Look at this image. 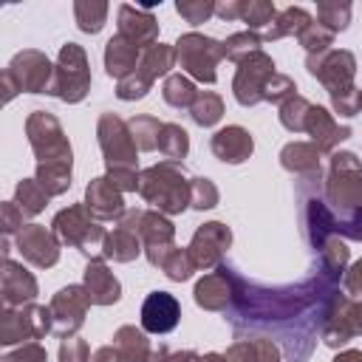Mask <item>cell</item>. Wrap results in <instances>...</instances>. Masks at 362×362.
I'll return each instance as SVG.
<instances>
[{"mask_svg": "<svg viewBox=\"0 0 362 362\" xmlns=\"http://www.w3.org/2000/svg\"><path fill=\"white\" fill-rule=\"evenodd\" d=\"M161 96H164V102L170 105V107H192V102L198 99V90H195V85H192V79H187L184 74H170L167 79H164V90H161Z\"/></svg>", "mask_w": 362, "mask_h": 362, "instance_id": "34", "label": "cell"}, {"mask_svg": "<svg viewBox=\"0 0 362 362\" xmlns=\"http://www.w3.org/2000/svg\"><path fill=\"white\" fill-rule=\"evenodd\" d=\"M88 88H90L88 57H85L82 45L65 42L59 48V57H57V65H54V79H51L45 93H51L62 102H79V99H85Z\"/></svg>", "mask_w": 362, "mask_h": 362, "instance_id": "7", "label": "cell"}, {"mask_svg": "<svg viewBox=\"0 0 362 362\" xmlns=\"http://www.w3.org/2000/svg\"><path fill=\"white\" fill-rule=\"evenodd\" d=\"M85 291L90 294V303L93 305H110V303H116L119 300V294H122V286H119V280L113 277V272L105 266V260L102 257H96V260H90L88 266H85Z\"/></svg>", "mask_w": 362, "mask_h": 362, "instance_id": "27", "label": "cell"}, {"mask_svg": "<svg viewBox=\"0 0 362 362\" xmlns=\"http://www.w3.org/2000/svg\"><path fill=\"white\" fill-rule=\"evenodd\" d=\"M139 235H141V246H144V252H147V260L161 269L164 257L175 249V243H173L175 226H173L161 212H141Z\"/></svg>", "mask_w": 362, "mask_h": 362, "instance_id": "19", "label": "cell"}, {"mask_svg": "<svg viewBox=\"0 0 362 362\" xmlns=\"http://www.w3.org/2000/svg\"><path fill=\"white\" fill-rule=\"evenodd\" d=\"M305 68L311 76H317L328 93L354 88V71H356V59L351 51L345 48H328L322 54H308Z\"/></svg>", "mask_w": 362, "mask_h": 362, "instance_id": "14", "label": "cell"}, {"mask_svg": "<svg viewBox=\"0 0 362 362\" xmlns=\"http://www.w3.org/2000/svg\"><path fill=\"white\" fill-rule=\"evenodd\" d=\"M260 42H263V34H257V31H238V34H232L223 42V57L232 59V62H240L249 54L260 51Z\"/></svg>", "mask_w": 362, "mask_h": 362, "instance_id": "40", "label": "cell"}, {"mask_svg": "<svg viewBox=\"0 0 362 362\" xmlns=\"http://www.w3.org/2000/svg\"><path fill=\"white\" fill-rule=\"evenodd\" d=\"M342 283H345V294H348V297L362 300V260H356V263L342 274Z\"/></svg>", "mask_w": 362, "mask_h": 362, "instance_id": "51", "label": "cell"}, {"mask_svg": "<svg viewBox=\"0 0 362 362\" xmlns=\"http://www.w3.org/2000/svg\"><path fill=\"white\" fill-rule=\"evenodd\" d=\"M90 362H122V356L116 354V348H99V351L90 356Z\"/></svg>", "mask_w": 362, "mask_h": 362, "instance_id": "54", "label": "cell"}, {"mask_svg": "<svg viewBox=\"0 0 362 362\" xmlns=\"http://www.w3.org/2000/svg\"><path fill=\"white\" fill-rule=\"evenodd\" d=\"M195 303L206 311H226L232 303V277H229V266L221 263L215 272L204 274L195 286Z\"/></svg>", "mask_w": 362, "mask_h": 362, "instance_id": "24", "label": "cell"}, {"mask_svg": "<svg viewBox=\"0 0 362 362\" xmlns=\"http://www.w3.org/2000/svg\"><path fill=\"white\" fill-rule=\"evenodd\" d=\"M311 23H314V20H311V14H308L305 8L288 6V8L277 11V17H274V23L269 25V31L263 34V40H280V37H291V34L300 37Z\"/></svg>", "mask_w": 362, "mask_h": 362, "instance_id": "32", "label": "cell"}, {"mask_svg": "<svg viewBox=\"0 0 362 362\" xmlns=\"http://www.w3.org/2000/svg\"><path fill=\"white\" fill-rule=\"evenodd\" d=\"M229 277L232 303L223 314L232 331L238 337L263 331L269 339H280L288 362H305L342 274L320 263V272L297 286H260L235 274V269H229Z\"/></svg>", "mask_w": 362, "mask_h": 362, "instance_id": "1", "label": "cell"}, {"mask_svg": "<svg viewBox=\"0 0 362 362\" xmlns=\"http://www.w3.org/2000/svg\"><path fill=\"white\" fill-rule=\"evenodd\" d=\"M59 362H90L85 339H76V337L62 339V345H59Z\"/></svg>", "mask_w": 362, "mask_h": 362, "instance_id": "49", "label": "cell"}, {"mask_svg": "<svg viewBox=\"0 0 362 362\" xmlns=\"http://www.w3.org/2000/svg\"><path fill=\"white\" fill-rule=\"evenodd\" d=\"M48 198H51V195L40 187V181H37V178L20 181V184H17V192H14V204H17V209H20L25 218H31V215L42 212V209H45V204H48Z\"/></svg>", "mask_w": 362, "mask_h": 362, "instance_id": "35", "label": "cell"}, {"mask_svg": "<svg viewBox=\"0 0 362 362\" xmlns=\"http://www.w3.org/2000/svg\"><path fill=\"white\" fill-rule=\"evenodd\" d=\"M322 342L328 348H339L348 339L362 334V300L348 297V294H334L325 311V322H322Z\"/></svg>", "mask_w": 362, "mask_h": 362, "instance_id": "12", "label": "cell"}, {"mask_svg": "<svg viewBox=\"0 0 362 362\" xmlns=\"http://www.w3.org/2000/svg\"><path fill=\"white\" fill-rule=\"evenodd\" d=\"M173 65H175V48H173V45H164V42H156L153 48H147V51L141 54L139 68H136L127 79L119 82L116 96L124 99V102L141 99V96L150 90V85H153L158 76H164Z\"/></svg>", "mask_w": 362, "mask_h": 362, "instance_id": "11", "label": "cell"}, {"mask_svg": "<svg viewBox=\"0 0 362 362\" xmlns=\"http://www.w3.org/2000/svg\"><path fill=\"white\" fill-rule=\"evenodd\" d=\"M274 17H277L274 3H269V0H246L243 23L249 25V31H257V28L272 25V23H274Z\"/></svg>", "mask_w": 362, "mask_h": 362, "instance_id": "42", "label": "cell"}, {"mask_svg": "<svg viewBox=\"0 0 362 362\" xmlns=\"http://www.w3.org/2000/svg\"><path fill=\"white\" fill-rule=\"evenodd\" d=\"M141 212L144 209H127L122 218H119V226L113 232H107L105 238V249H102V257L107 260H116V263H130L133 257L141 255V235H139V221H141Z\"/></svg>", "mask_w": 362, "mask_h": 362, "instance_id": "17", "label": "cell"}, {"mask_svg": "<svg viewBox=\"0 0 362 362\" xmlns=\"http://www.w3.org/2000/svg\"><path fill=\"white\" fill-rule=\"evenodd\" d=\"M331 105L339 116H356L359 113V90L356 88H345L331 93Z\"/></svg>", "mask_w": 362, "mask_h": 362, "instance_id": "48", "label": "cell"}, {"mask_svg": "<svg viewBox=\"0 0 362 362\" xmlns=\"http://www.w3.org/2000/svg\"><path fill=\"white\" fill-rule=\"evenodd\" d=\"M113 348L122 356V362H147L153 351L144 337V328H136V325H122L113 337Z\"/></svg>", "mask_w": 362, "mask_h": 362, "instance_id": "31", "label": "cell"}, {"mask_svg": "<svg viewBox=\"0 0 362 362\" xmlns=\"http://www.w3.org/2000/svg\"><path fill=\"white\" fill-rule=\"evenodd\" d=\"M334 362H362V351H354V348H348V351L337 354V356H334Z\"/></svg>", "mask_w": 362, "mask_h": 362, "instance_id": "55", "label": "cell"}, {"mask_svg": "<svg viewBox=\"0 0 362 362\" xmlns=\"http://www.w3.org/2000/svg\"><path fill=\"white\" fill-rule=\"evenodd\" d=\"M116 23H119L116 34L130 40L139 51H147L158 42V23H156L150 8H136L130 3H122L116 11Z\"/></svg>", "mask_w": 362, "mask_h": 362, "instance_id": "18", "label": "cell"}, {"mask_svg": "<svg viewBox=\"0 0 362 362\" xmlns=\"http://www.w3.org/2000/svg\"><path fill=\"white\" fill-rule=\"evenodd\" d=\"M25 133L40 167H71V144L62 124L51 113L34 110L25 122Z\"/></svg>", "mask_w": 362, "mask_h": 362, "instance_id": "5", "label": "cell"}, {"mask_svg": "<svg viewBox=\"0 0 362 362\" xmlns=\"http://www.w3.org/2000/svg\"><path fill=\"white\" fill-rule=\"evenodd\" d=\"M141 54H144V51H139L130 40H124L122 34H116V37H110L107 45H105V71L122 82V79H127V76L139 68Z\"/></svg>", "mask_w": 362, "mask_h": 362, "instance_id": "28", "label": "cell"}, {"mask_svg": "<svg viewBox=\"0 0 362 362\" xmlns=\"http://www.w3.org/2000/svg\"><path fill=\"white\" fill-rule=\"evenodd\" d=\"M3 362H48V354L42 345L37 342H25L23 348H17L14 354H6Z\"/></svg>", "mask_w": 362, "mask_h": 362, "instance_id": "50", "label": "cell"}, {"mask_svg": "<svg viewBox=\"0 0 362 362\" xmlns=\"http://www.w3.org/2000/svg\"><path fill=\"white\" fill-rule=\"evenodd\" d=\"M54 79V65L42 51L25 48L20 51L8 68L3 71V85H6V102L17 93V90H28V93H45L48 85Z\"/></svg>", "mask_w": 362, "mask_h": 362, "instance_id": "8", "label": "cell"}, {"mask_svg": "<svg viewBox=\"0 0 362 362\" xmlns=\"http://www.w3.org/2000/svg\"><path fill=\"white\" fill-rule=\"evenodd\" d=\"M139 195L158 212L178 215L192 204V181L178 161H158L139 175Z\"/></svg>", "mask_w": 362, "mask_h": 362, "instance_id": "3", "label": "cell"}, {"mask_svg": "<svg viewBox=\"0 0 362 362\" xmlns=\"http://www.w3.org/2000/svg\"><path fill=\"white\" fill-rule=\"evenodd\" d=\"M311 136V144L320 150V153H331L339 141H345L351 136V127L348 124H339L325 107L320 105H311L308 116H305V130Z\"/></svg>", "mask_w": 362, "mask_h": 362, "instance_id": "23", "label": "cell"}, {"mask_svg": "<svg viewBox=\"0 0 362 362\" xmlns=\"http://www.w3.org/2000/svg\"><path fill=\"white\" fill-rule=\"evenodd\" d=\"M195 359H198L195 351H175V354H170L167 362H195Z\"/></svg>", "mask_w": 362, "mask_h": 362, "instance_id": "57", "label": "cell"}, {"mask_svg": "<svg viewBox=\"0 0 362 362\" xmlns=\"http://www.w3.org/2000/svg\"><path fill=\"white\" fill-rule=\"evenodd\" d=\"M322 201L337 235L362 240V161L354 153H334L322 178Z\"/></svg>", "mask_w": 362, "mask_h": 362, "instance_id": "2", "label": "cell"}, {"mask_svg": "<svg viewBox=\"0 0 362 362\" xmlns=\"http://www.w3.org/2000/svg\"><path fill=\"white\" fill-rule=\"evenodd\" d=\"M195 362H229V359H226V354H204V356L198 354Z\"/></svg>", "mask_w": 362, "mask_h": 362, "instance_id": "58", "label": "cell"}, {"mask_svg": "<svg viewBox=\"0 0 362 362\" xmlns=\"http://www.w3.org/2000/svg\"><path fill=\"white\" fill-rule=\"evenodd\" d=\"M308 110H311V102L308 99H303V96H288L283 105H280V122H283V127L286 130H291V133H303L305 130V116H308Z\"/></svg>", "mask_w": 362, "mask_h": 362, "instance_id": "41", "label": "cell"}, {"mask_svg": "<svg viewBox=\"0 0 362 362\" xmlns=\"http://www.w3.org/2000/svg\"><path fill=\"white\" fill-rule=\"evenodd\" d=\"M107 3H96V0H76L74 3V17H76V25L85 31V34H96L102 31L105 20H107Z\"/></svg>", "mask_w": 362, "mask_h": 362, "instance_id": "36", "label": "cell"}, {"mask_svg": "<svg viewBox=\"0 0 362 362\" xmlns=\"http://www.w3.org/2000/svg\"><path fill=\"white\" fill-rule=\"evenodd\" d=\"M170 359V351H167V345H158V348H153L150 351V356H147V362H167Z\"/></svg>", "mask_w": 362, "mask_h": 362, "instance_id": "56", "label": "cell"}, {"mask_svg": "<svg viewBox=\"0 0 362 362\" xmlns=\"http://www.w3.org/2000/svg\"><path fill=\"white\" fill-rule=\"evenodd\" d=\"M280 164L294 173L297 178H305V175H317L322 173L320 170V150L314 144H305V141H291L283 147L280 153Z\"/></svg>", "mask_w": 362, "mask_h": 362, "instance_id": "29", "label": "cell"}, {"mask_svg": "<svg viewBox=\"0 0 362 362\" xmlns=\"http://www.w3.org/2000/svg\"><path fill=\"white\" fill-rule=\"evenodd\" d=\"M17 249L28 263L40 269H48L59 260V238L40 223H25L17 232Z\"/></svg>", "mask_w": 362, "mask_h": 362, "instance_id": "20", "label": "cell"}, {"mask_svg": "<svg viewBox=\"0 0 362 362\" xmlns=\"http://www.w3.org/2000/svg\"><path fill=\"white\" fill-rule=\"evenodd\" d=\"M130 133H133V141L139 150H156L158 147V133L164 127V122H158L156 116H133L127 122Z\"/></svg>", "mask_w": 362, "mask_h": 362, "instance_id": "38", "label": "cell"}, {"mask_svg": "<svg viewBox=\"0 0 362 362\" xmlns=\"http://www.w3.org/2000/svg\"><path fill=\"white\" fill-rule=\"evenodd\" d=\"M45 334H54L51 308L25 303L20 308H3L0 317V342L14 345L23 339H42Z\"/></svg>", "mask_w": 362, "mask_h": 362, "instance_id": "10", "label": "cell"}, {"mask_svg": "<svg viewBox=\"0 0 362 362\" xmlns=\"http://www.w3.org/2000/svg\"><path fill=\"white\" fill-rule=\"evenodd\" d=\"M218 204V189L209 178H192V204L195 209H209Z\"/></svg>", "mask_w": 362, "mask_h": 362, "instance_id": "47", "label": "cell"}, {"mask_svg": "<svg viewBox=\"0 0 362 362\" xmlns=\"http://www.w3.org/2000/svg\"><path fill=\"white\" fill-rule=\"evenodd\" d=\"M181 320V305L170 291H150L141 303V328L147 334H170Z\"/></svg>", "mask_w": 362, "mask_h": 362, "instance_id": "21", "label": "cell"}, {"mask_svg": "<svg viewBox=\"0 0 362 362\" xmlns=\"http://www.w3.org/2000/svg\"><path fill=\"white\" fill-rule=\"evenodd\" d=\"M54 235L59 238V243H68V246L79 249L90 260L102 257L105 238H107V232L85 209V204H74V206L57 212V218H54Z\"/></svg>", "mask_w": 362, "mask_h": 362, "instance_id": "4", "label": "cell"}, {"mask_svg": "<svg viewBox=\"0 0 362 362\" xmlns=\"http://www.w3.org/2000/svg\"><path fill=\"white\" fill-rule=\"evenodd\" d=\"M243 8H246V0H226L215 6V14L221 20H243Z\"/></svg>", "mask_w": 362, "mask_h": 362, "instance_id": "53", "label": "cell"}, {"mask_svg": "<svg viewBox=\"0 0 362 362\" xmlns=\"http://www.w3.org/2000/svg\"><path fill=\"white\" fill-rule=\"evenodd\" d=\"M229 243H232L229 226L212 221V223H204V226L195 229V235H192L187 252H189L195 269L209 272V269H218V266L223 263V252L229 249Z\"/></svg>", "mask_w": 362, "mask_h": 362, "instance_id": "16", "label": "cell"}, {"mask_svg": "<svg viewBox=\"0 0 362 362\" xmlns=\"http://www.w3.org/2000/svg\"><path fill=\"white\" fill-rule=\"evenodd\" d=\"M359 110H362V90H359Z\"/></svg>", "mask_w": 362, "mask_h": 362, "instance_id": "59", "label": "cell"}, {"mask_svg": "<svg viewBox=\"0 0 362 362\" xmlns=\"http://www.w3.org/2000/svg\"><path fill=\"white\" fill-rule=\"evenodd\" d=\"M297 40H300V45H303L308 54H322V51H328V45L334 42V31H328V28L320 25V23H311Z\"/></svg>", "mask_w": 362, "mask_h": 362, "instance_id": "44", "label": "cell"}, {"mask_svg": "<svg viewBox=\"0 0 362 362\" xmlns=\"http://www.w3.org/2000/svg\"><path fill=\"white\" fill-rule=\"evenodd\" d=\"M189 116H192L195 124L212 127V124L223 116V99H221L218 93H212V90H198V99L192 102Z\"/></svg>", "mask_w": 362, "mask_h": 362, "instance_id": "37", "label": "cell"}, {"mask_svg": "<svg viewBox=\"0 0 362 362\" xmlns=\"http://www.w3.org/2000/svg\"><path fill=\"white\" fill-rule=\"evenodd\" d=\"M23 218H25V215L17 209V204H14V201H6V204H3V232H6V235H11V232L23 229V226H25V223H23Z\"/></svg>", "mask_w": 362, "mask_h": 362, "instance_id": "52", "label": "cell"}, {"mask_svg": "<svg viewBox=\"0 0 362 362\" xmlns=\"http://www.w3.org/2000/svg\"><path fill=\"white\" fill-rule=\"evenodd\" d=\"M294 79L286 76V74H274L266 85V93H263V102H274V105H283L288 96H294Z\"/></svg>", "mask_w": 362, "mask_h": 362, "instance_id": "46", "label": "cell"}, {"mask_svg": "<svg viewBox=\"0 0 362 362\" xmlns=\"http://www.w3.org/2000/svg\"><path fill=\"white\" fill-rule=\"evenodd\" d=\"M317 20L320 25H325L328 31H342L348 28V20H351V3H339V0H322L317 3Z\"/></svg>", "mask_w": 362, "mask_h": 362, "instance_id": "39", "label": "cell"}, {"mask_svg": "<svg viewBox=\"0 0 362 362\" xmlns=\"http://www.w3.org/2000/svg\"><path fill=\"white\" fill-rule=\"evenodd\" d=\"M48 308H51V320H54V334L68 339L82 328L85 314L90 308V294L85 291V286H65L54 294Z\"/></svg>", "mask_w": 362, "mask_h": 362, "instance_id": "15", "label": "cell"}, {"mask_svg": "<svg viewBox=\"0 0 362 362\" xmlns=\"http://www.w3.org/2000/svg\"><path fill=\"white\" fill-rule=\"evenodd\" d=\"M85 209L90 212L93 221H119L127 209H124V198H122V189L107 178H93L88 184V192H85Z\"/></svg>", "mask_w": 362, "mask_h": 362, "instance_id": "22", "label": "cell"}, {"mask_svg": "<svg viewBox=\"0 0 362 362\" xmlns=\"http://www.w3.org/2000/svg\"><path fill=\"white\" fill-rule=\"evenodd\" d=\"M229 362H280V348L269 339V337H257V339H238L229 351H226Z\"/></svg>", "mask_w": 362, "mask_h": 362, "instance_id": "30", "label": "cell"}, {"mask_svg": "<svg viewBox=\"0 0 362 362\" xmlns=\"http://www.w3.org/2000/svg\"><path fill=\"white\" fill-rule=\"evenodd\" d=\"M0 291H3V305L6 308H20L25 303L34 300L37 294V280L31 272H25L20 263L14 260H3V280H0Z\"/></svg>", "mask_w": 362, "mask_h": 362, "instance_id": "25", "label": "cell"}, {"mask_svg": "<svg viewBox=\"0 0 362 362\" xmlns=\"http://www.w3.org/2000/svg\"><path fill=\"white\" fill-rule=\"evenodd\" d=\"M158 150H161L164 161H178V164H181V158H184L187 150H189V136H187V130H184L181 124H175V122H164V127H161V133H158Z\"/></svg>", "mask_w": 362, "mask_h": 362, "instance_id": "33", "label": "cell"}, {"mask_svg": "<svg viewBox=\"0 0 362 362\" xmlns=\"http://www.w3.org/2000/svg\"><path fill=\"white\" fill-rule=\"evenodd\" d=\"M175 48V62L181 71H187L192 79L198 82H206L212 85L218 79V62L223 59V42L206 37V34H198V31H189L184 37H178V42L173 45Z\"/></svg>", "mask_w": 362, "mask_h": 362, "instance_id": "6", "label": "cell"}, {"mask_svg": "<svg viewBox=\"0 0 362 362\" xmlns=\"http://www.w3.org/2000/svg\"><path fill=\"white\" fill-rule=\"evenodd\" d=\"M161 269H164V274L170 277V280H187L192 272H195V263H192V257H189V252L187 249H173L167 257H164V263H161Z\"/></svg>", "mask_w": 362, "mask_h": 362, "instance_id": "43", "label": "cell"}, {"mask_svg": "<svg viewBox=\"0 0 362 362\" xmlns=\"http://www.w3.org/2000/svg\"><path fill=\"white\" fill-rule=\"evenodd\" d=\"M96 136H99V147L107 164V173L113 170H136V141L133 133L127 127V122H122L113 113H102L99 124H96Z\"/></svg>", "mask_w": 362, "mask_h": 362, "instance_id": "9", "label": "cell"}, {"mask_svg": "<svg viewBox=\"0 0 362 362\" xmlns=\"http://www.w3.org/2000/svg\"><path fill=\"white\" fill-rule=\"evenodd\" d=\"M274 62L269 54L263 51H255L249 54L246 59L238 62V71H235V82H232V90H235V99L243 105V107H252L257 102H263V93H266V85L269 79L274 76Z\"/></svg>", "mask_w": 362, "mask_h": 362, "instance_id": "13", "label": "cell"}, {"mask_svg": "<svg viewBox=\"0 0 362 362\" xmlns=\"http://www.w3.org/2000/svg\"><path fill=\"white\" fill-rule=\"evenodd\" d=\"M209 147H212V153H215L223 164H240V161H246V158L252 156L255 141H252L249 130H243L240 124H229V127H221V130L212 136Z\"/></svg>", "mask_w": 362, "mask_h": 362, "instance_id": "26", "label": "cell"}, {"mask_svg": "<svg viewBox=\"0 0 362 362\" xmlns=\"http://www.w3.org/2000/svg\"><path fill=\"white\" fill-rule=\"evenodd\" d=\"M175 11H178L187 23L201 25V23H206V20L215 14V3H212V0H178V3H175Z\"/></svg>", "mask_w": 362, "mask_h": 362, "instance_id": "45", "label": "cell"}]
</instances>
